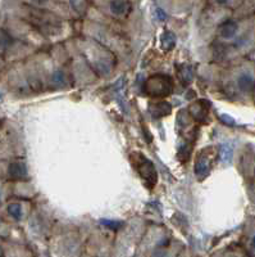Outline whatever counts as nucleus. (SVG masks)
I'll list each match as a JSON object with an SVG mask.
<instances>
[{
    "instance_id": "16",
    "label": "nucleus",
    "mask_w": 255,
    "mask_h": 257,
    "mask_svg": "<svg viewBox=\"0 0 255 257\" xmlns=\"http://www.w3.org/2000/svg\"><path fill=\"white\" fill-rule=\"evenodd\" d=\"M250 245H251V248L255 249V233L252 234L251 238H250Z\"/></svg>"
},
{
    "instance_id": "7",
    "label": "nucleus",
    "mask_w": 255,
    "mask_h": 257,
    "mask_svg": "<svg viewBox=\"0 0 255 257\" xmlns=\"http://www.w3.org/2000/svg\"><path fill=\"white\" fill-rule=\"evenodd\" d=\"M149 111L151 112V114H153L154 117H163V116H167V114L171 113L172 108L168 103L158 102V103H154V104H151L150 108H149Z\"/></svg>"
},
{
    "instance_id": "15",
    "label": "nucleus",
    "mask_w": 255,
    "mask_h": 257,
    "mask_svg": "<svg viewBox=\"0 0 255 257\" xmlns=\"http://www.w3.org/2000/svg\"><path fill=\"white\" fill-rule=\"evenodd\" d=\"M229 2H231V0H215V3H218L219 6H226Z\"/></svg>"
},
{
    "instance_id": "13",
    "label": "nucleus",
    "mask_w": 255,
    "mask_h": 257,
    "mask_svg": "<svg viewBox=\"0 0 255 257\" xmlns=\"http://www.w3.org/2000/svg\"><path fill=\"white\" fill-rule=\"evenodd\" d=\"M64 81H66V75H64L63 71H57V72L53 75V82H54V84L62 85L64 84Z\"/></svg>"
},
{
    "instance_id": "1",
    "label": "nucleus",
    "mask_w": 255,
    "mask_h": 257,
    "mask_svg": "<svg viewBox=\"0 0 255 257\" xmlns=\"http://www.w3.org/2000/svg\"><path fill=\"white\" fill-rule=\"evenodd\" d=\"M145 91L151 96H167L172 93V79L167 75H154L145 82Z\"/></svg>"
},
{
    "instance_id": "8",
    "label": "nucleus",
    "mask_w": 255,
    "mask_h": 257,
    "mask_svg": "<svg viewBox=\"0 0 255 257\" xmlns=\"http://www.w3.org/2000/svg\"><path fill=\"white\" fill-rule=\"evenodd\" d=\"M110 12L116 16H123L128 11V4L125 0H112L109 4Z\"/></svg>"
},
{
    "instance_id": "4",
    "label": "nucleus",
    "mask_w": 255,
    "mask_h": 257,
    "mask_svg": "<svg viewBox=\"0 0 255 257\" xmlns=\"http://www.w3.org/2000/svg\"><path fill=\"white\" fill-rule=\"evenodd\" d=\"M218 34L223 40H235L240 35V24L236 21L228 20L220 25L218 29Z\"/></svg>"
},
{
    "instance_id": "19",
    "label": "nucleus",
    "mask_w": 255,
    "mask_h": 257,
    "mask_svg": "<svg viewBox=\"0 0 255 257\" xmlns=\"http://www.w3.org/2000/svg\"><path fill=\"white\" fill-rule=\"evenodd\" d=\"M229 257H237V256H229Z\"/></svg>"
},
{
    "instance_id": "14",
    "label": "nucleus",
    "mask_w": 255,
    "mask_h": 257,
    "mask_svg": "<svg viewBox=\"0 0 255 257\" xmlns=\"http://www.w3.org/2000/svg\"><path fill=\"white\" fill-rule=\"evenodd\" d=\"M157 16H158V18H159L160 21H164L165 18H167V15L164 13V11H163V9H160V8L157 9Z\"/></svg>"
},
{
    "instance_id": "17",
    "label": "nucleus",
    "mask_w": 255,
    "mask_h": 257,
    "mask_svg": "<svg viewBox=\"0 0 255 257\" xmlns=\"http://www.w3.org/2000/svg\"><path fill=\"white\" fill-rule=\"evenodd\" d=\"M0 202H2V192H0Z\"/></svg>"
},
{
    "instance_id": "12",
    "label": "nucleus",
    "mask_w": 255,
    "mask_h": 257,
    "mask_svg": "<svg viewBox=\"0 0 255 257\" xmlns=\"http://www.w3.org/2000/svg\"><path fill=\"white\" fill-rule=\"evenodd\" d=\"M102 224L105 225L107 228L112 229V230H118L122 226V222L113 221V220H102Z\"/></svg>"
},
{
    "instance_id": "2",
    "label": "nucleus",
    "mask_w": 255,
    "mask_h": 257,
    "mask_svg": "<svg viewBox=\"0 0 255 257\" xmlns=\"http://www.w3.org/2000/svg\"><path fill=\"white\" fill-rule=\"evenodd\" d=\"M236 85L237 89L245 95H250L255 91V72L254 71H242L238 73L236 79Z\"/></svg>"
},
{
    "instance_id": "10",
    "label": "nucleus",
    "mask_w": 255,
    "mask_h": 257,
    "mask_svg": "<svg viewBox=\"0 0 255 257\" xmlns=\"http://www.w3.org/2000/svg\"><path fill=\"white\" fill-rule=\"evenodd\" d=\"M195 173L199 178H204L205 175H208L209 173V164L206 162V160L204 157H199L196 161V165H195Z\"/></svg>"
},
{
    "instance_id": "5",
    "label": "nucleus",
    "mask_w": 255,
    "mask_h": 257,
    "mask_svg": "<svg viewBox=\"0 0 255 257\" xmlns=\"http://www.w3.org/2000/svg\"><path fill=\"white\" fill-rule=\"evenodd\" d=\"M27 167L24 162H12L8 166V176L15 180H25L27 178Z\"/></svg>"
},
{
    "instance_id": "18",
    "label": "nucleus",
    "mask_w": 255,
    "mask_h": 257,
    "mask_svg": "<svg viewBox=\"0 0 255 257\" xmlns=\"http://www.w3.org/2000/svg\"><path fill=\"white\" fill-rule=\"evenodd\" d=\"M254 178H255V166H254Z\"/></svg>"
},
{
    "instance_id": "11",
    "label": "nucleus",
    "mask_w": 255,
    "mask_h": 257,
    "mask_svg": "<svg viewBox=\"0 0 255 257\" xmlns=\"http://www.w3.org/2000/svg\"><path fill=\"white\" fill-rule=\"evenodd\" d=\"M178 76H180V80L183 84L188 85L192 81V68L188 64H183L180 72H178Z\"/></svg>"
},
{
    "instance_id": "6",
    "label": "nucleus",
    "mask_w": 255,
    "mask_h": 257,
    "mask_svg": "<svg viewBox=\"0 0 255 257\" xmlns=\"http://www.w3.org/2000/svg\"><path fill=\"white\" fill-rule=\"evenodd\" d=\"M160 48H162L164 52H169V50H172L174 48V45H176V36H174L173 32L171 31H164L160 35Z\"/></svg>"
},
{
    "instance_id": "9",
    "label": "nucleus",
    "mask_w": 255,
    "mask_h": 257,
    "mask_svg": "<svg viewBox=\"0 0 255 257\" xmlns=\"http://www.w3.org/2000/svg\"><path fill=\"white\" fill-rule=\"evenodd\" d=\"M7 212H8L9 216L12 217V219L17 220V221L24 217V210H22V206H21L20 203H17V202L9 203V205L7 206Z\"/></svg>"
},
{
    "instance_id": "3",
    "label": "nucleus",
    "mask_w": 255,
    "mask_h": 257,
    "mask_svg": "<svg viewBox=\"0 0 255 257\" xmlns=\"http://www.w3.org/2000/svg\"><path fill=\"white\" fill-rule=\"evenodd\" d=\"M139 174L145 181H148L149 187H153L157 183V170L151 161L144 158V156L140 155V164H139Z\"/></svg>"
}]
</instances>
